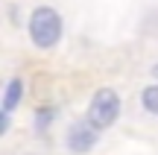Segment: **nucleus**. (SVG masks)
<instances>
[{
    "label": "nucleus",
    "instance_id": "nucleus-1",
    "mask_svg": "<svg viewBox=\"0 0 158 155\" xmlns=\"http://www.w3.org/2000/svg\"><path fill=\"white\" fill-rule=\"evenodd\" d=\"M29 38L38 50H53L62 41V15L53 6H38L29 15Z\"/></svg>",
    "mask_w": 158,
    "mask_h": 155
},
{
    "label": "nucleus",
    "instance_id": "nucleus-3",
    "mask_svg": "<svg viewBox=\"0 0 158 155\" xmlns=\"http://www.w3.org/2000/svg\"><path fill=\"white\" fill-rule=\"evenodd\" d=\"M97 141H100V129H97L88 117L79 120V123H73V126L68 129V149L76 152V155L91 152V149L97 146Z\"/></svg>",
    "mask_w": 158,
    "mask_h": 155
},
{
    "label": "nucleus",
    "instance_id": "nucleus-4",
    "mask_svg": "<svg viewBox=\"0 0 158 155\" xmlns=\"http://www.w3.org/2000/svg\"><path fill=\"white\" fill-rule=\"evenodd\" d=\"M23 100V79H9V85H6L3 91V103H0V114H12V111L18 108V103Z\"/></svg>",
    "mask_w": 158,
    "mask_h": 155
},
{
    "label": "nucleus",
    "instance_id": "nucleus-6",
    "mask_svg": "<svg viewBox=\"0 0 158 155\" xmlns=\"http://www.w3.org/2000/svg\"><path fill=\"white\" fill-rule=\"evenodd\" d=\"M50 120H53V108H38V117H35V126H38V132L44 126H50Z\"/></svg>",
    "mask_w": 158,
    "mask_h": 155
},
{
    "label": "nucleus",
    "instance_id": "nucleus-2",
    "mask_svg": "<svg viewBox=\"0 0 158 155\" xmlns=\"http://www.w3.org/2000/svg\"><path fill=\"white\" fill-rule=\"evenodd\" d=\"M120 117V97L114 88H100L88 103V120L97 129H108Z\"/></svg>",
    "mask_w": 158,
    "mask_h": 155
},
{
    "label": "nucleus",
    "instance_id": "nucleus-7",
    "mask_svg": "<svg viewBox=\"0 0 158 155\" xmlns=\"http://www.w3.org/2000/svg\"><path fill=\"white\" fill-rule=\"evenodd\" d=\"M152 76H155V79H158V64H152Z\"/></svg>",
    "mask_w": 158,
    "mask_h": 155
},
{
    "label": "nucleus",
    "instance_id": "nucleus-5",
    "mask_svg": "<svg viewBox=\"0 0 158 155\" xmlns=\"http://www.w3.org/2000/svg\"><path fill=\"white\" fill-rule=\"evenodd\" d=\"M141 103H143V108H147L149 114H155V117H158V82H152L149 88H143Z\"/></svg>",
    "mask_w": 158,
    "mask_h": 155
}]
</instances>
